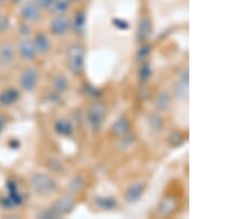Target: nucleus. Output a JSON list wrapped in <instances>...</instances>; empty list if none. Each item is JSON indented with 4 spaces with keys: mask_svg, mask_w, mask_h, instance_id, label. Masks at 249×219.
I'll list each match as a JSON object with an SVG mask.
<instances>
[{
    "mask_svg": "<svg viewBox=\"0 0 249 219\" xmlns=\"http://www.w3.org/2000/svg\"><path fill=\"white\" fill-rule=\"evenodd\" d=\"M67 66L73 75H81L86 67V50L81 43H72L67 50Z\"/></svg>",
    "mask_w": 249,
    "mask_h": 219,
    "instance_id": "obj_1",
    "label": "nucleus"
},
{
    "mask_svg": "<svg viewBox=\"0 0 249 219\" xmlns=\"http://www.w3.org/2000/svg\"><path fill=\"white\" fill-rule=\"evenodd\" d=\"M30 187L32 192L39 196H50L58 188L55 179L46 173H37L30 179Z\"/></svg>",
    "mask_w": 249,
    "mask_h": 219,
    "instance_id": "obj_2",
    "label": "nucleus"
},
{
    "mask_svg": "<svg viewBox=\"0 0 249 219\" xmlns=\"http://www.w3.org/2000/svg\"><path fill=\"white\" fill-rule=\"evenodd\" d=\"M107 118L106 105L101 102L91 103L87 110L88 123L93 132H99L102 129L103 123Z\"/></svg>",
    "mask_w": 249,
    "mask_h": 219,
    "instance_id": "obj_3",
    "label": "nucleus"
},
{
    "mask_svg": "<svg viewBox=\"0 0 249 219\" xmlns=\"http://www.w3.org/2000/svg\"><path fill=\"white\" fill-rule=\"evenodd\" d=\"M75 201L71 196H63L57 199L51 206V208L42 214L43 218H58L68 215L74 209Z\"/></svg>",
    "mask_w": 249,
    "mask_h": 219,
    "instance_id": "obj_4",
    "label": "nucleus"
},
{
    "mask_svg": "<svg viewBox=\"0 0 249 219\" xmlns=\"http://www.w3.org/2000/svg\"><path fill=\"white\" fill-rule=\"evenodd\" d=\"M39 82V73L38 71L34 67H28L23 70L21 75H20V85L22 90L26 92H31L38 85Z\"/></svg>",
    "mask_w": 249,
    "mask_h": 219,
    "instance_id": "obj_5",
    "label": "nucleus"
},
{
    "mask_svg": "<svg viewBox=\"0 0 249 219\" xmlns=\"http://www.w3.org/2000/svg\"><path fill=\"white\" fill-rule=\"evenodd\" d=\"M71 29V20L66 15H59L51 20L50 22V31L52 34L61 37L67 34Z\"/></svg>",
    "mask_w": 249,
    "mask_h": 219,
    "instance_id": "obj_6",
    "label": "nucleus"
},
{
    "mask_svg": "<svg viewBox=\"0 0 249 219\" xmlns=\"http://www.w3.org/2000/svg\"><path fill=\"white\" fill-rule=\"evenodd\" d=\"M145 183L141 181L135 182L128 186L125 195H124V199H125V202H128V204H134V202L140 201V198H142L144 193H145Z\"/></svg>",
    "mask_w": 249,
    "mask_h": 219,
    "instance_id": "obj_7",
    "label": "nucleus"
},
{
    "mask_svg": "<svg viewBox=\"0 0 249 219\" xmlns=\"http://www.w3.org/2000/svg\"><path fill=\"white\" fill-rule=\"evenodd\" d=\"M22 18L29 22H37L41 18V8L35 0L27 1L21 8Z\"/></svg>",
    "mask_w": 249,
    "mask_h": 219,
    "instance_id": "obj_8",
    "label": "nucleus"
},
{
    "mask_svg": "<svg viewBox=\"0 0 249 219\" xmlns=\"http://www.w3.org/2000/svg\"><path fill=\"white\" fill-rule=\"evenodd\" d=\"M7 187L8 190H9V195L2 199V204L6 207H15L21 204L23 202V197L21 193L18 190L17 184L15 182H9Z\"/></svg>",
    "mask_w": 249,
    "mask_h": 219,
    "instance_id": "obj_9",
    "label": "nucleus"
},
{
    "mask_svg": "<svg viewBox=\"0 0 249 219\" xmlns=\"http://www.w3.org/2000/svg\"><path fill=\"white\" fill-rule=\"evenodd\" d=\"M18 53L20 58L25 61H32L37 57V50H36L35 43L30 39H23L20 41L18 47Z\"/></svg>",
    "mask_w": 249,
    "mask_h": 219,
    "instance_id": "obj_10",
    "label": "nucleus"
},
{
    "mask_svg": "<svg viewBox=\"0 0 249 219\" xmlns=\"http://www.w3.org/2000/svg\"><path fill=\"white\" fill-rule=\"evenodd\" d=\"M153 33V26H152L151 20L147 17H142L140 19L138 30H136V38L140 42H145L151 37Z\"/></svg>",
    "mask_w": 249,
    "mask_h": 219,
    "instance_id": "obj_11",
    "label": "nucleus"
},
{
    "mask_svg": "<svg viewBox=\"0 0 249 219\" xmlns=\"http://www.w3.org/2000/svg\"><path fill=\"white\" fill-rule=\"evenodd\" d=\"M154 104L158 112L164 113V112H167V111H170L172 106V97L170 92H167L165 90L160 91V92L156 95Z\"/></svg>",
    "mask_w": 249,
    "mask_h": 219,
    "instance_id": "obj_12",
    "label": "nucleus"
},
{
    "mask_svg": "<svg viewBox=\"0 0 249 219\" xmlns=\"http://www.w3.org/2000/svg\"><path fill=\"white\" fill-rule=\"evenodd\" d=\"M16 49L13 43L7 42L0 48V66L8 67L14 62Z\"/></svg>",
    "mask_w": 249,
    "mask_h": 219,
    "instance_id": "obj_13",
    "label": "nucleus"
},
{
    "mask_svg": "<svg viewBox=\"0 0 249 219\" xmlns=\"http://www.w3.org/2000/svg\"><path fill=\"white\" fill-rule=\"evenodd\" d=\"M35 43L36 50H37V53L39 54H47L50 52L51 50V41L50 39L48 38L46 34H36L35 39L32 40Z\"/></svg>",
    "mask_w": 249,
    "mask_h": 219,
    "instance_id": "obj_14",
    "label": "nucleus"
},
{
    "mask_svg": "<svg viewBox=\"0 0 249 219\" xmlns=\"http://www.w3.org/2000/svg\"><path fill=\"white\" fill-rule=\"evenodd\" d=\"M54 131L60 135V136L69 137L73 134L74 129L70 119L60 118L54 123Z\"/></svg>",
    "mask_w": 249,
    "mask_h": 219,
    "instance_id": "obj_15",
    "label": "nucleus"
},
{
    "mask_svg": "<svg viewBox=\"0 0 249 219\" xmlns=\"http://www.w3.org/2000/svg\"><path fill=\"white\" fill-rule=\"evenodd\" d=\"M94 204L103 210H113L119 206V202L115 197L111 196H96L94 198Z\"/></svg>",
    "mask_w": 249,
    "mask_h": 219,
    "instance_id": "obj_16",
    "label": "nucleus"
},
{
    "mask_svg": "<svg viewBox=\"0 0 249 219\" xmlns=\"http://www.w3.org/2000/svg\"><path fill=\"white\" fill-rule=\"evenodd\" d=\"M111 131L116 136H123V135L127 134L128 131H130V122H128V119L125 117L119 118L112 124Z\"/></svg>",
    "mask_w": 249,
    "mask_h": 219,
    "instance_id": "obj_17",
    "label": "nucleus"
},
{
    "mask_svg": "<svg viewBox=\"0 0 249 219\" xmlns=\"http://www.w3.org/2000/svg\"><path fill=\"white\" fill-rule=\"evenodd\" d=\"M20 93L16 89H8L0 93V104L2 106H11L18 101Z\"/></svg>",
    "mask_w": 249,
    "mask_h": 219,
    "instance_id": "obj_18",
    "label": "nucleus"
},
{
    "mask_svg": "<svg viewBox=\"0 0 249 219\" xmlns=\"http://www.w3.org/2000/svg\"><path fill=\"white\" fill-rule=\"evenodd\" d=\"M86 14H84L83 11H79V13L75 15L74 19L71 21V29L77 34H82L84 33V29H86Z\"/></svg>",
    "mask_w": 249,
    "mask_h": 219,
    "instance_id": "obj_19",
    "label": "nucleus"
},
{
    "mask_svg": "<svg viewBox=\"0 0 249 219\" xmlns=\"http://www.w3.org/2000/svg\"><path fill=\"white\" fill-rule=\"evenodd\" d=\"M153 74V67L148 61H143L141 63L140 69L138 71V79L140 82H147Z\"/></svg>",
    "mask_w": 249,
    "mask_h": 219,
    "instance_id": "obj_20",
    "label": "nucleus"
},
{
    "mask_svg": "<svg viewBox=\"0 0 249 219\" xmlns=\"http://www.w3.org/2000/svg\"><path fill=\"white\" fill-rule=\"evenodd\" d=\"M71 0H53L52 7L50 8L51 13H53L55 16L59 15H66V13L69 10Z\"/></svg>",
    "mask_w": 249,
    "mask_h": 219,
    "instance_id": "obj_21",
    "label": "nucleus"
},
{
    "mask_svg": "<svg viewBox=\"0 0 249 219\" xmlns=\"http://www.w3.org/2000/svg\"><path fill=\"white\" fill-rule=\"evenodd\" d=\"M52 85H53V89L57 92L64 93L68 90V87H69V81H68V79L63 74H58L53 78Z\"/></svg>",
    "mask_w": 249,
    "mask_h": 219,
    "instance_id": "obj_22",
    "label": "nucleus"
},
{
    "mask_svg": "<svg viewBox=\"0 0 249 219\" xmlns=\"http://www.w3.org/2000/svg\"><path fill=\"white\" fill-rule=\"evenodd\" d=\"M148 125H150L151 129L155 131V132H160V131L163 129V119L159 114H151L150 117H148Z\"/></svg>",
    "mask_w": 249,
    "mask_h": 219,
    "instance_id": "obj_23",
    "label": "nucleus"
},
{
    "mask_svg": "<svg viewBox=\"0 0 249 219\" xmlns=\"http://www.w3.org/2000/svg\"><path fill=\"white\" fill-rule=\"evenodd\" d=\"M151 52H152V46L148 45V43H144V45L140 47L138 52H136V59L141 62L145 61L148 55L151 54Z\"/></svg>",
    "mask_w": 249,
    "mask_h": 219,
    "instance_id": "obj_24",
    "label": "nucleus"
},
{
    "mask_svg": "<svg viewBox=\"0 0 249 219\" xmlns=\"http://www.w3.org/2000/svg\"><path fill=\"white\" fill-rule=\"evenodd\" d=\"M84 187V179L81 176L74 177L69 184V188L72 190V193L81 192Z\"/></svg>",
    "mask_w": 249,
    "mask_h": 219,
    "instance_id": "obj_25",
    "label": "nucleus"
},
{
    "mask_svg": "<svg viewBox=\"0 0 249 219\" xmlns=\"http://www.w3.org/2000/svg\"><path fill=\"white\" fill-rule=\"evenodd\" d=\"M122 138H121V147H128V146H131L132 144H133V142H134V137L132 136V135H128V133L127 134H125V135H123V136H121Z\"/></svg>",
    "mask_w": 249,
    "mask_h": 219,
    "instance_id": "obj_26",
    "label": "nucleus"
},
{
    "mask_svg": "<svg viewBox=\"0 0 249 219\" xmlns=\"http://www.w3.org/2000/svg\"><path fill=\"white\" fill-rule=\"evenodd\" d=\"M41 9H50L53 3V0H35Z\"/></svg>",
    "mask_w": 249,
    "mask_h": 219,
    "instance_id": "obj_27",
    "label": "nucleus"
},
{
    "mask_svg": "<svg viewBox=\"0 0 249 219\" xmlns=\"http://www.w3.org/2000/svg\"><path fill=\"white\" fill-rule=\"evenodd\" d=\"M9 28V19L0 14V31H5Z\"/></svg>",
    "mask_w": 249,
    "mask_h": 219,
    "instance_id": "obj_28",
    "label": "nucleus"
},
{
    "mask_svg": "<svg viewBox=\"0 0 249 219\" xmlns=\"http://www.w3.org/2000/svg\"><path fill=\"white\" fill-rule=\"evenodd\" d=\"M3 126H5V119L3 118H0V132H1Z\"/></svg>",
    "mask_w": 249,
    "mask_h": 219,
    "instance_id": "obj_29",
    "label": "nucleus"
},
{
    "mask_svg": "<svg viewBox=\"0 0 249 219\" xmlns=\"http://www.w3.org/2000/svg\"><path fill=\"white\" fill-rule=\"evenodd\" d=\"M10 1H13L14 3H19L20 1H22V0H10Z\"/></svg>",
    "mask_w": 249,
    "mask_h": 219,
    "instance_id": "obj_30",
    "label": "nucleus"
},
{
    "mask_svg": "<svg viewBox=\"0 0 249 219\" xmlns=\"http://www.w3.org/2000/svg\"><path fill=\"white\" fill-rule=\"evenodd\" d=\"M3 3H5V0H0V7H1Z\"/></svg>",
    "mask_w": 249,
    "mask_h": 219,
    "instance_id": "obj_31",
    "label": "nucleus"
},
{
    "mask_svg": "<svg viewBox=\"0 0 249 219\" xmlns=\"http://www.w3.org/2000/svg\"><path fill=\"white\" fill-rule=\"evenodd\" d=\"M71 1H72V0H71ZM73 1H79V0H73Z\"/></svg>",
    "mask_w": 249,
    "mask_h": 219,
    "instance_id": "obj_32",
    "label": "nucleus"
}]
</instances>
